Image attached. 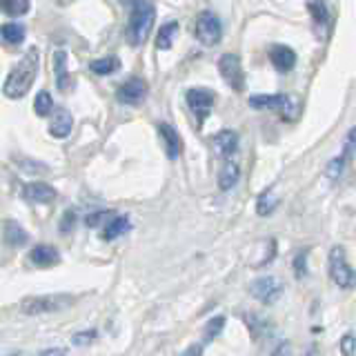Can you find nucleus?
<instances>
[{"mask_svg":"<svg viewBox=\"0 0 356 356\" xmlns=\"http://www.w3.org/2000/svg\"><path fill=\"white\" fill-rule=\"evenodd\" d=\"M159 131H161V138H163V145H165V152H167V159H178V154L183 149V143H181V136H178V131L167 125V122H161L159 125Z\"/></svg>","mask_w":356,"mask_h":356,"instance_id":"4468645a","label":"nucleus"},{"mask_svg":"<svg viewBox=\"0 0 356 356\" xmlns=\"http://www.w3.org/2000/svg\"><path fill=\"white\" fill-rule=\"evenodd\" d=\"M98 337L96 334V330H87V332H78V334H74V345H87V343H92L94 339Z\"/></svg>","mask_w":356,"mask_h":356,"instance_id":"f704fd0d","label":"nucleus"},{"mask_svg":"<svg viewBox=\"0 0 356 356\" xmlns=\"http://www.w3.org/2000/svg\"><path fill=\"white\" fill-rule=\"evenodd\" d=\"M116 214L114 211H109V209H100V211H94V214H89L87 218H85V225H89V227H98V225H105L107 220H111Z\"/></svg>","mask_w":356,"mask_h":356,"instance_id":"c756f323","label":"nucleus"},{"mask_svg":"<svg viewBox=\"0 0 356 356\" xmlns=\"http://www.w3.org/2000/svg\"><path fill=\"white\" fill-rule=\"evenodd\" d=\"M294 274H296V278L307 276V252L305 250L294 256Z\"/></svg>","mask_w":356,"mask_h":356,"instance_id":"473e14b6","label":"nucleus"},{"mask_svg":"<svg viewBox=\"0 0 356 356\" xmlns=\"http://www.w3.org/2000/svg\"><path fill=\"white\" fill-rule=\"evenodd\" d=\"M214 145L222 159H229V156H234L238 149V134L232 129H222L214 136Z\"/></svg>","mask_w":356,"mask_h":356,"instance_id":"2eb2a0df","label":"nucleus"},{"mask_svg":"<svg viewBox=\"0 0 356 356\" xmlns=\"http://www.w3.org/2000/svg\"><path fill=\"white\" fill-rule=\"evenodd\" d=\"M74 303V296L67 294H51V296H31L20 303V312L27 316L36 314H49V312H60Z\"/></svg>","mask_w":356,"mask_h":356,"instance_id":"39448f33","label":"nucleus"},{"mask_svg":"<svg viewBox=\"0 0 356 356\" xmlns=\"http://www.w3.org/2000/svg\"><path fill=\"white\" fill-rule=\"evenodd\" d=\"M196 38L207 44V47H214L222 38V22L216 14L211 11H203L196 18Z\"/></svg>","mask_w":356,"mask_h":356,"instance_id":"423d86ee","label":"nucleus"},{"mask_svg":"<svg viewBox=\"0 0 356 356\" xmlns=\"http://www.w3.org/2000/svg\"><path fill=\"white\" fill-rule=\"evenodd\" d=\"M203 350H205V343H194L183 352V356H203Z\"/></svg>","mask_w":356,"mask_h":356,"instance_id":"4c0bfd02","label":"nucleus"},{"mask_svg":"<svg viewBox=\"0 0 356 356\" xmlns=\"http://www.w3.org/2000/svg\"><path fill=\"white\" fill-rule=\"evenodd\" d=\"M270 356H292V345H289V341H281Z\"/></svg>","mask_w":356,"mask_h":356,"instance_id":"e433bc0d","label":"nucleus"},{"mask_svg":"<svg viewBox=\"0 0 356 356\" xmlns=\"http://www.w3.org/2000/svg\"><path fill=\"white\" fill-rule=\"evenodd\" d=\"M245 321H248V327H250L254 339H261V337H265V334H270V321L261 318L259 314H248Z\"/></svg>","mask_w":356,"mask_h":356,"instance_id":"393cba45","label":"nucleus"},{"mask_svg":"<svg viewBox=\"0 0 356 356\" xmlns=\"http://www.w3.org/2000/svg\"><path fill=\"white\" fill-rule=\"evenodd\" d=\"M270 63L276 72L289 74L296 67V51L287 44H272L270 47Z\"/></svg>","mask_w":356,"mask_h":356,"instance_id":"9b49d317","label":"nucleus"},{"mask_svg":"<svg viewBox=\"0 0 356 356\" xmlns=\"http://www.w3.org/2000/svg\"><path fill=\"white\" fill-rule=\"evenodd\" d=\"M72 125H74V120H72V114L67 109H56V114L49 122V134L54 138H67L70 136V131H72Z\"/></svg>","mask_w":356,"mask_h":356,"instance_id":"dca6fc26","label":"nucleus"},{"mask_svg":"<svg viewBox=\"0 0 356 356\" xmlns=\"http://www.w3.org/2000/svg\"><path fill=\"white\" fill-rule=\"evenodd\" d=\"M350 152H356V125L348 131V136H345V156Z\"/></svg>","mask_w":356,"mask_h":356,"instance_id":"c9c22d12","label":"nucleus"},{"mask_svg":"<svg viewBox=\"0 0 356 356\" xmlns=\"http://www.w3.org/2000/svg\"><path fill=\"white\" fill-rule=\"evenodd\" d=\"M29 261L36 267H54L60 263V254L54 245H36L29 252Z\"/></svg>","mask_w":356,"mask_h":356,"instance_id":"ddd939ff","label":"nucleus"},{"mask_svg":"<svg viewBox=\"0 0 356 356\" xmlns=\"http://www.w3.org/2000/svg\"><path fill=\"white\" fill-rule=\"evenodd\" d=\"M129 229H131V222H129L127 216H114L103 225V238L105 241H114V238L122 236V234H127Z\"/></svg>","mask_w":356,"mask_h":356,"instance_id":"f3484780","label":"nucleus"},{"mask_svg":"<svg viewBox=\"0 0 356 356\" xmlns=\"http://www.w3.org/2000/svg\"><path fill=\"white\" fill-rule=\"evenodd\" d=\"M0 36H3L9 44H20L25 40V27L18 25V22H7V25L0 27Z\"/></svg>","mask_w":356,"mask_h":356,"instance_id":"b1692460","label":"nucleus"},{"mask_svg":"<svg viewBox=\"0 0 356 356\" xmlns=\"http://www.w3.org/2000/svg\"><path fill=\"white\" fill-rule=\"evenodd\" d=\"M27 232L22 229L18 222L14 220H7L5 222V243L11 245V248H20V245H25L27 243Z\"/></svg>","mask_w":356,"mask_h":356,"instance_id":"aec40b11","label":"nucleus"},{"mask_svg":"<svg viewBox=\"0 0 356 356\" xmlns=\"http://www.w3.org/2000/svg\"><path fill=\"white\" fill-rule=\"evenodd\" d=\"M327 272L332 283L341 289H352L356 285V272L348 261V254L341 245H334L327 256Z\"/></svg>","mask_w":356,"mask_h":356,"instance_id":"7ed1b4c3","label":"nucleus"},{"mask_svg":"<svg viewBox=\"0 0 356 356\" xmlns=\"http://www.w3.org/2000/svg\"><path fill=\"white\" fill-rule=\"evenodd\" d=\"M33 109L38 116H49V111L54 109V98L49 92H38L36 100H33Z\"/></svg>","mask_w":356,"mask_h":356,"instance_id":"cd10ccee","label":"nucleus"},{"mask_svg":"<svg viewBox=\"0 0 356 356\" xmlns=\"http://www.w3.org/2000/svg\"><path fill=\"white\" fill-rule=\"evenodd\" d=\"M0 7H3V0H0Z\"/></svg>","mask_w":356,"mask_h":356,"instance_id":"ea45409f","label":"nucleus"},{"mask_svg":"<svg viewBox=\"0 0 356 356\" xmlns=\"http://www.w3.org/2000/svg\"><path fill=\"white\" fill-rule=\"evenodd\" d=\"M116 96L122 105H140L145 96H147V85L140 78H129L125 85H120Z\"/></svg>","mask_w":356,"mask_h":356,"instance_id":"9d476101","label":"nucleus"},{"mask_svg":"<svg viewBox=\"0 0 356 356\" xmlns=\"http://www.w3.org/2000/svg\"><path fill=\"white\" fill-rule=\"evenodd\" d=\"M307 11L312 20L316 25H327L330 22V7H327V0H307Z\"/></svg>","mask_w":356,"mask_h":356,"instance_id":"412c9836","label":"nucleus"},{"mask_svg":"<svg viewBox=\"0 0 356 356\" xmlns=\"http://www.w3.org/2000/svg\"><path fill=\"white\" fill-rule=\"evenodd\" d=\"M345 159L348 156H339V159H334L330 165H327V176H330V181H339L341 178V174H343V170H345Z\"/></svg>","mask_w":356,"mask_h":356,"instance_id":"7c9ffc66","label":"nucleus"},{"mask_svg":"<svg viewBox=\"0 0 356 356\" xmlns=\"http://www.w3.org/2000/svg\"><path fill=\"white\" fill-rule=\"evenodd\" d=\"M225 330V316H214L207 321L205 332H203V343H211L216 337H220V332Z\"/></svg>","mask_w":356,"mask_h":356,"instance_id":"bb28decb","label":"nucleus"},{"mask_svg":"<svg viewBox=\"0 0 356 356\" xmlns=\"http://www.w3.org/2000/svg\"><path fill=\"white\" fill-rule=\"evenodd\" d=\"M176 31H178V22L176 20H170L165 22V25L156 31V47L159 49H170L174 44V38H176Z\"/></svg>","mask_w":356,"mask_h":356,"instance_id":"6ab92c4d","label":"nucleus"},{"mask_svg":"<svg viewBox=\"0 0 356 356\" xmlns=\"http://www.w3.org/2000/svg\"><path fill=\"white\" fill-rule=\"evenodd\" d=\"M185 98H187L189 109H192V114L196 116V122L198 125H203L205 118L211 114V109H214L216 94L209 92V89L196 87V89H189V92L185 94Z\"/></svg>","mask_w":356,"mask_h":356,"instance_id":"0eeeda50","label":"nucleus"},{"mask_svg":"<svg viewBox=\"0 0 356 356\" xmlns=\"http://www.w3.org/2000/svg\"><path fill=\"white\" fill-rule=\"evenodd\" d=\"M54 67H56V78H58V89L65 92L70 87V76H67V54L63 49L54 54Z\"/></svg>","mask_w":356,"mask_h":356,"instance_id":"4be33fe9","label":"nucleus"},{"mask_svg":"<svg viewBox=\"0 0 356 356\" xmlns=\"http://www.w3.org/2000/svg\"><path fill=\"white\" fill-rule=\"evenodd\" d=\"M22 196H25L29 203H38V205H47L56 200V189L47 183H29L22 189Z\"/></svg>","mask_w":356,"mask_h":356,"instance_id":"f8f14e48","label":"nucleus"},{"mask_svg":"<svg viewBox=\"0 0 356 356\" xmlns=\"http://www.w3.org/2000/svg\"><path fill=\"white\" fill-rule=\"evenodd\" d=\"M154 18H156V7L152 0H134L129 25H127V42L131 47H140V44L147 42L154 29Z\"/></svg>","mask_w":356,"mask_h":356,"instance_id":"f03ea898","label":"nucleus"},{"mask_svg":"<svg viewBox=\"0 0 356 356\" xmlns=\"http://www.w3.org/2000/svg\"><path fill=\"white\" fill-rule=\"evenodd\" d=\"M218 72L234 92H243L245 89V70L236 54H222L218 60Z\"/></svg>","mask_w":356,"mask_h":356,"instance_id":"6e6552de","label":"nucleus"},{"mask_svg":"<svg viewBox=\"0 0 356 356\" xmlns=\"http://www.w3.org/2000/svg\"><path fill=\"white\" fill-rule=\"evenodd\" d=\"M238 178H241V167L236 163L227 161L218 172V187L222 189V192H229V189L238 183Z\"/></svg>","mask_w":356,"mask_h":356,"instance_id":"a211bd4d","label":"nucleus"},{"mask_svg":"<svg viewBox=\"0 0 356 356\" xmlns=\"http://www.w3.org/2000/svg\"><path fill=\"white\" fill-rule=\"evenodd\" d=\"M3 7L9 16H25L29 11V0H3Z\"/></svg>","mask_w":356,"mask_h":356,"instance_id":"c85d7f7f","label":"nucleus"},{"mask_svg":"<svg viewBox=\"0 0 356 356\" xmlns=\"http://www.w3.org/2000/svg\"><path fill=\"white\" fill-rule=\"evenodd\" d=\"M276 207H278V198L270 192V189L263 192L259 196V200H256V211H259V216H270Z\"/></svg>","mask_w":356,"mask_h":356,"instance_id":"a878e982","label":"nucleus"},{"mask_svg":"<svg viewBox=\"0 0 356 356\" xmlns=\"http://www.w3.org/2000/svg\"><path fill=\"white\" fill-rule=\"evenodd\" d=\"M38 356H65V350H58V348H54V350H44V352H40Z\"/></svg>","mask_w":356,"mask_h":356,"instance_id":"58836bf2","label":"nucleus"},{"mask_svg":"<svg viewBox=\"0 0 356 356\" xmlns=\"http://www.w3.org/2000/svg\"><path fill=\"white\" fill-rule=\"evenodd\" d=\"M38 65H40V54H38L36 47H31L18 60V65L14 67V70L9 72L7 81H5V87H3L5 96L7 98H22V96H25L31 89V83L36 81Z\"/></svg>","mask_w":356,"mask_h":356,"instance_id":"f257e3e1","label":"nucleus"},{"mask_svg":"<svg viewBox=\"0 0 356 356\" xmlns=\"http://www.w3.org/2000/svg\"><path fill=\"white\" fill-rule=\"evenodd\" d=\"M74 225H76V211L74 209H67L65 214H63V218H60V232L63 234L72 232Z\"/></svg>","mask_w":356,"mask_h":356,"instance_id":"72a5a7b5","label":"nucleus"},{"mask_svg":"<svg viewBox=\"0 0 356 356\" xmlns=\"http://www.w3.org/2000/svg\"><path fill=\"white\" fill-rule=\"evenodd\" d=\"M339 350L343 356H354L356 354V337L354 334H345L339 341Z\"/></svg>","mask_w":356,"mask_h":356,"instance_id":"2f4dec72","label":"nucleus"},{"mask_svg":"<svg viewBox=\"0 0 356 356\" xmlns=\"http://www.w3.org/2000/svg\"><path fill=\"white\" fill-rule=\"evenodd\" d=\"M250 294L256 300H261L263 305H274L283 296V285L274 276H261L250 285Z\"/></svg>","mask_w":356,"mask_h":356,"instance_id":"1a4fd4ad","label":"nucleus"},{"mask_svg":"<svg viewBox=\"0 0 356 356\" xmlns=\"http://www.w3.org/2000/svg\"><path fill=\"white\" fill-rule=\"evenodd\" d=\"M118 67H120V60L116 58V56H105V58H98L89 65V70L98 76H109V74H114Z\"/></svg>","mask_w":356,"mask_h":356,"instance_id":"5701e85b","label":"nucleus"},{"mask_svg":"<svg viewBox=\"0 0 356 356\" xmlns=\"http://www.w3.org/2000/svg\"><path fill=\"white\" fill-rule=\"evenodd\" d=\"M250 107L278 111L285 120H294L298 116V100L287 94H254L250 98Z\"/></svg>","mask_w":356,"mask_h":356,"instance_id":"20e7f679","label":"nucleus"}]
</instances>
